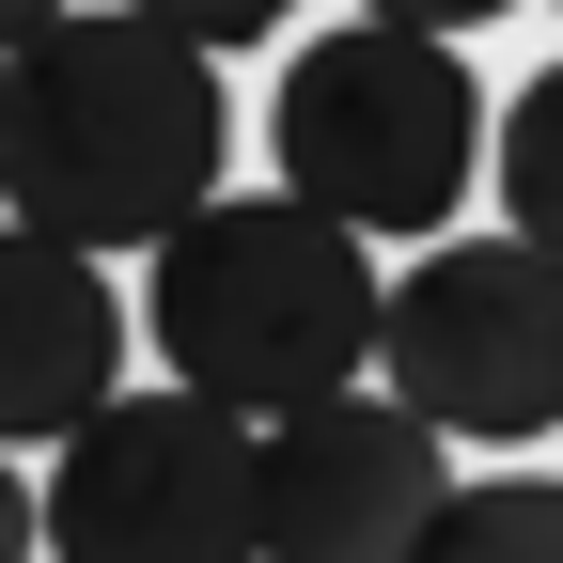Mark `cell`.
Wrapping results in <instances>:
<instances>
[{"instance_id": "6da1fadb", "label": "cell", "mask_w": 563, "mask_h": 563, "mask_svg": "<svg viewBox=\"0 0 563 563\" xmlns=\"http://www.w3.org/2000/svg\"><path fill=\"white\" fill-rule=\"evenodd\" d=\"M235 157L220 47H188L157 16H32L0 47V203L16 235L63 251H173Z\"/></svg>"}, {"instance_id": "7a4b0ae2", "label": "cell", "mask_w": 563, "mask_h": 563, "mask_svg": "<svg viewBox=\"0 0 563 563\" xmlns=\"http://www.w3.org/2000/svg\"><path fill=\"white\" fill-rule=\"evenodd\" d=\"M141 329H157L173 391H220L235 422H298V407H329V391L376 376L391 282H376V251L344 220H313L298 188H220L157 251Z\"/></svg>"}, {"instance_id": "3957f363", "label": "cell", "mask_w": 563, "mask_h": 563, "mask_svg": "<svg viewBox=\"0 0 563 563\" xmlns=\"http://www.w3.org/2000/svg\"><path fill=\"white\" fill-rule=\"evenodd\" d=\"M266 173L344 235H439L470 173H485V79L454 32H407V16H344L282 63L266 95Z\"/></svg>"}, {"instance_id": "277c9868", "label": "cell", "mask_w": 563, "mask_h": 563, "mask_svg": "<svg viewBox=\"0 0 563 563\" xmlns=\"http://www.w3.org/2000/svg\"><path fill=\"white\" fill-rule=\"evenodd\" d=\"M47 563H266V422L220 391H125L32 485Z\"/></svg>"}, {"instance_id": "5b68a950", "label": "cell", "mask_w": 563, "mask_h": 563, "mask_svg": "<svg viewBox=\"0 0 563 563\" xmlns=\"http://www.w3.org/2000/svg\"><path fill=\"white\" fill-rule=\"evenodd\" d=\"M376 376L439 422V439L532 454L563 422V251H532V235H439L422 266H391Z\"/></svg>"}, {"instance_id": "8992f818", "label": "cell", "mask_w": 563, "mask_h": 563, "mask_svg": "<svg viewBox=\"0 0 563 563\" xmlns=\"http://www.w3.org/2000/svg\"><path fill=\"white\" fill-rule=\"evenodd\" d=\"M454 517V439L407 391H329L266 422V563H422Z\"/></svg>"}, {"instance_id": "52a82bcc", "label": "cell", "mask_w": 563, "mask_h": 563, "mask_svg": "<svg viewBox=\"0 0 563 563\" xmlns=\"http://www.w3.org/2000/svg\"><path fill=\"white\" fill-rule=\"evenodd\" d=\"M95 407H125V298H110L95 251L16 235V376H0V422L63 454Z\"/></svg>"}, {"instance_id": "ba28073f", "label": "cell", "mask_w": 563, "mask_h": 563, "mask_svg": "<svg viewBox=\"0 0 563 563\" xmlns=\"http://www.w3.org/2000/svg\"><path fill=\"white\" fill-rule=\"evenodd\" d=\"M422 563H563V470H485V485H454V517L422 532Z\"/></svg>"}, {"instance_id": "9c48e42d", "label": "cell", "mask_w": 563, "mask_h": 563, "mask_svg": "<svg viewBox=\"0 0 563 563\" xmlns=\"http://www.w3.org/2000/svg\"><path fill=\"white\" fill-rule=\"evenodd\" d=\"M501 235L563 251V63H532L501 95Z\"/></svg>"}, {"instance_id": "30bf717a", "label": "cell", "mask_w": 563, "mask_h": 563, "mask_svg": "<svg viewBox=\"0 0 563 563\" xmlns=\"http://www.w3.org/2000/svg\"><path fill=\"white\" fill-rule=\"evenodd\" d=\"M125 16H157V32H188V47H251V32L298 16V0H125Z\"/></svg>"}, {"instance_id": "8fae6325", "label": "cell", "mask_w": 563, "mask_h": 563, "mask_svg": "<svg viewBox=\"0 0 563 563\" xmlns=\"http://www.w3.org/2000/svg\"><path fill=\"white\" fill-rule=\"evenodd\" d=\"M361 16H407V32H470V16H517V0H361Z\"/></svg>"}, {"instance_id": "7c38bea8", "label": "cell", "mask_w": 563, "mask_h": 563, "mask_svg": "<svg viewBox=\"0 0 563 563\" xmlns=\"http://www.w3.org/2000/svg\"><path fill=\"white\" fill-rule=\"evenodd\" d=\"M32 16H79V0H32ZM32 16H16V32H32Z\"/></svg>"}]
</instances>
